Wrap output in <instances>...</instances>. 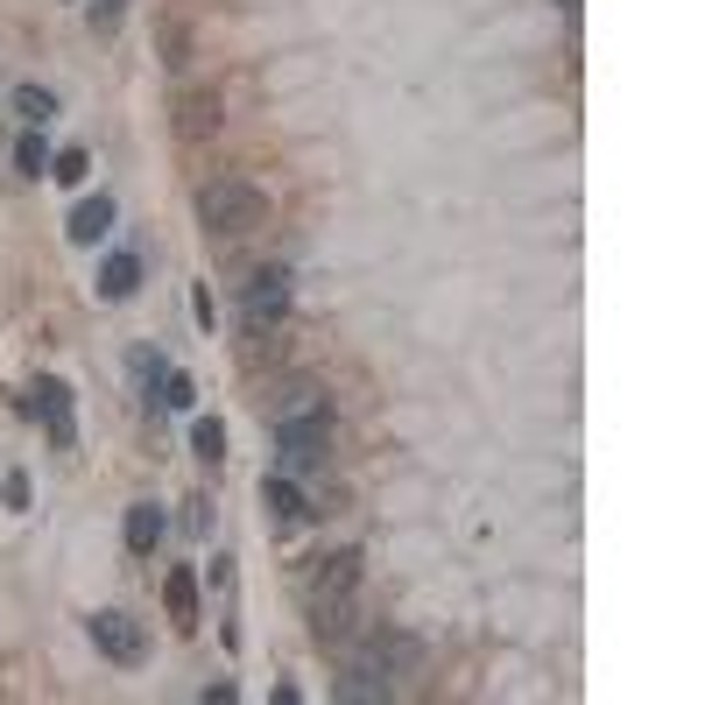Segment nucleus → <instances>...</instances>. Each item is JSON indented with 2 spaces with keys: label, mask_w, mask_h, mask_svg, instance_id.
Segmentation results:
<instances>
[{
  "label": "nucleus",
  "mask_w": 705,
  "mask_h": 705,
  "mask_svg": "<svg viewBox=\"0 0 705 705\" xmlns=\"http://www.w3.org/2000/svg\"><path fill=\"white\" fill-rule=\"evenodd\" d=\"M198 219H205V234H219V240H247V234L269 226V198H261L247 177H212L198 190Z\"/></svg>",
  "instance_id": "nucleus-1"
},
{
  "label": "nucleus",
  "mask_w": 705,
  "mask_h": 705,
  "mask_svg": "<svg viewBox=\"0 0 705 705\" xmlns=\"http://www.w3.org/2000/svg\"><path fill=\"white\" fill-rule=\"evenodd\" d=\"M332 452V416H282L276 424V466L282 473H318Z\"/></svg>",
  "instance_id": "nucleus-2"
},
{
  "label": "nucleus",
  "mask_w": 705,
  "mask_h": 705,
  "mask_svg": "<svg viewBox=\"0 0 705 705\" xmlns=\"http://www.w3.org/2000/svg\"><path fill=\"white\" fill-rule=\"evenodd\" d=\"M282 318H290V276L269 269V276L247 282V297H240V325H247V339H261V332H276Z\"/></svg>",
  "instance_id": "nucleus-3"
},
{
  "label": "nucleus",
  "mask_w": 705,
  "mask_h": 705,
  "mask_svg": "<svg viewBox=\"0 0 705 705\" xmlns=\"http://www.w3.org/2000/svg\"><path fill=\"white\" fill-rule=\"evenodd\" d=\"M303 593H311V614H318V606L353 600V593H360V550H332V558H318Z\"/></svg>",
  "instance_id": "nucleus-4"
},
{
  "label": "nucleus",
  "mask_w": 705,
  "mask_h": 705,
  "mask_svg": "<svg viewBox=\"0 0 705 705\" xmlns=\"http://www.w3.org/2000/svg\"><path fill=\"white\" fill-rule=\"evenodd\" d=\"M226 127V106H219V92H205V85H184L177 92V135L184 142H212Z\"/></svg>",
  "instance_id": "nucleus-5"
},
{
  "label": "nucleus",
  "mask_w": 705,
  "mask_h": 705,
  "mask_svg": "<svg viewBox=\"0 0 705 705\" xmlns=\"http://www.w3.org/2000/svg\"><path fill=\"white\" fill-rule=\"evenodd\" d=\"M92 642H100V656L113 663H142L148 656V635H142V621H127V614H92Z\"/></svg>",
  "instance_id": "nucleus-6"
},
{
  "label": "nucleus",
  "mask_w": 705,
  "mask_h": 705,
  "mask_svg": "<svg viewBox=\"0 0 705 705\" xmlns=\"http://www.w3.org/2000/svg\"><path fill=\"white\" fill-rule=\"evenodd\" d=\"M35 416L50 424V445H71V437H79V424H71V388L56 374L35 381Z\"/></svg>",
  "instance_id": "nucleus-7"
},
{
  "label": "nucleus",
  "mask_w": 705,
  "mask_h": 705,
  "mask_svg": "<svg viewBox=\"0 0 705 705\" xmlns=\"http://www.w3.org/2000/svg\"><path fill=\"white\" fill-rule=\"evenodd\" d=\"M113 234V198H85V205H71V226H64V240L71 247H100Z\"/></svg>",
  "instance_id": "nucleus-8"
},
{
  "label": "nucleus",
  "mask_w": 705,
  "mask_h": 705,
  "mask_svg": "<svg viewBox=\"0 0 705 705\" xmlns=\"http://www.w3.org/2000/svg\"><path fill=\"white\" fill-rule=\"evenodd\" d=\"M163 606H169V621H177L184 635L198 628V571H190V564H177V571L163 579Z\"/></svg>",
  "instance_id": "nucleus-9"
},
{
  "label": "nucleus",
  "mask_w": 705,
  "mask_h": 705,
  "mask_svg": "<svg viewBox=\"0 0 705 705\" xmlns=\"http://www.w3.org/2000/svg\"><path fill=\"white\" fill-rule=\"evenodd\" d=\"M261 508H269V522H282V529L311 516V501H303V487L290 480V473H276V480H261Z\"/></svg>",
  "instance_id": "nucleus-10"
},
{
  "label": "nucleus",
  "mask_w": 705,
  "mask_h": 705,
  "mask_svg": "<svg viewBox=\"0 0 705 705\" xmlns=\"http://www.w3.org/2000/svg\"><path fill=\"white\" fill-rule=\"evenodd\" d=\"M156 543H163V508H156V501H135V508H127V550L148 558Z\"/></svg>",
  "instance_id": "nucleus-11"
},
{
  "label": "nucleus",
  "mask_w": 705,
  "mask_h": 705,
  "mask_svg": "<svg viewBox=\"0 0 705 705\" xmlns=\"http://www.w3.org/2000/svg\"><path fill=\"white\" fill-rule=\"evenodd\" d=\"M135 290H142V261H135V255H113L106 269H100V297H106V303H127Z\"/></svg>",
  "instance_id": "nucleus-12"
},
{
  "label": "nucleus",
  "mask_w": 705,
  "mask_h": 705,
  "mask_svg": "<svg viewBox=\"0 0 705 705\" xmlns=\"http://www.w3.org/2000/svg\"><path fill=\"white\" fill-rule=\"evenodd\" d=\"M282 416H332L325 388H318V381H290V388L276 395V424H282Z\"/></svg>",
  "instance_id": "nucleus-13"
},
{
  "label": "nucleus",
  "mask_w": 705,
  "mask_h": 705,
  "mask_svg": "<svg viewBox=\"0 0 705 705\" xmlns=\"http://www.w3.org/2000/svg\"><path fill=\"white\" fill-rule=\"evenodd\" d=\"M156 50H163V71H190V22L163 14V22H156Z\"/></svg>",
  "instance_id": "nucleus-14"
},
{
  "label": "nucleus",
  "mask_w": 705,
  "mask_h": 705,
  "mask_svg": "<svg viewBox=\"0 0 705 705\" xmlns=\"http://www.w3.org/2000/svg\"><path fill=\"white\" fill-rule=\"evenodd\" d=\"M190 452H198L205 466L226 459V424H219V416H198V424H190Z\"/></svg>",
  "instance_id": "nucleus-15"
},
{
  "label": "nucleus",
  "mask_w": 705,
  "mask_h": 705,
  "mask_svg": "<svg viewBox=\"0 0 705 705\" xmlns=\"http://www.w3.org/2000/svg\"><path fill=\"white\" fill-rule=\"evenodd\" d=\"M14 113H22L29 127H50L56 121V100H50L43 85H14Z\"/></svg>",
  "instance_id": "nucleus-16"
},
{
  "label": "nucleus",
  "mask_w": 705,
  "mask_h": 705,
  "mask_svg": "<svg viewBox=\"0 0 705 705\" xmlns=\"http://www.w3.org/2000/svg\"><path fill=\"white\" fill-rule=\"evenodd\" d=\"M85 169H92L85 148H56V156H50V177L64 184V190H79V184H85Z\"/></svg>",
  "instance_id": "nucleus-17"
},
{
  "label": "nucleus",
  "mask_w": 705,
  "mask_h": 705,
  "mask_svg": "<svg viewBox=\"0 0 705 705\" xmlns=\"http://www.w3.org/2000/svg\"><path fill=\"white\" fill-rule=\"evenodd\" d=\"M14 163H22V177H43V169H50V156H43V135H35V127L22 135V148H14Z\"/></svg>",
  "instance_id": "nucleus-18"
},
{
  "label": "nucleus",
  "mask_w": 705,
  "mask_h": 705,
  "mask_svg": "<svg viewBox=\"0 0 705 705\" xmlns=\"http://www.w3.org/2000/svg\"><path fill=\"white\" fill-rule=\"evenodd\" d=\"M190 403H198L190 374H169V367H163V409H190Z\"/></svg>",
  "instance_id": "nucleus-19"
},
{
  "label": "nucleus",
  "mask_w": 705,
  "mask_h": 705,
  "mask_svg": "<svg viewBox=\"0 0 705 705\" xmlns=\"http://www.w3.org/2000/svg\"><path fill=\"white\" fill-rule=\"evenodd\" d=\"M0 501H8V508H29V473H8V480H0Z\"/></svg>",
  "instance_id": "nucleus-20"
},
{
  "label": "nucleus",
  "mask_w": 705,
  "mask_h": 705,
  "mask_svg": "<svg viewBox=\"0 0 705 705\" xmlns=\"http://www.w3.org/2000/svg\"><path fill=\"white\" fill-rule=\"evenodd\" d=\"M558 8H564V14H571V8H579V0H558Z\"/></svg>",
  "instance_id": "nucleus-21"
}]
</instances>
